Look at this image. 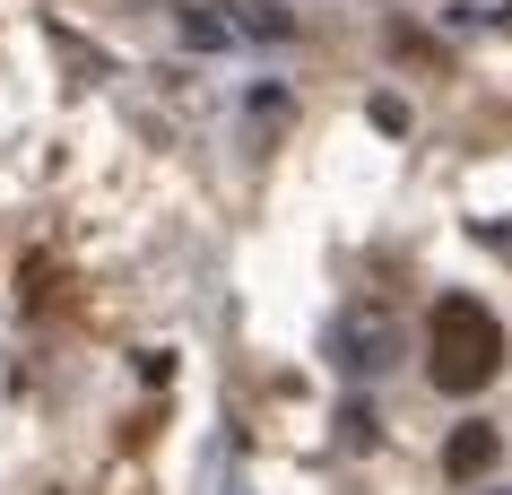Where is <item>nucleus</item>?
I'll return each instance as SVG.
<instances>
[{"instance_id":"obj_1","label":"nucleus","mask_w":512,"mask_h":495,"mask_svg":"<svg viewBox=\"0 0 512 495\" xmlns=\"http://www.w3.org/2000/svg\"><path fill=\"white\" fill-rule=\"evenodd\" d=\"M426 374H434V391H452V400L486 391L495 374H504V322H495L478 296H434V313H426Z\"/></svg>"},{"instance_id":"obj_2","label":"nucleus","mask_w":512,"mask_h":495,"mask_svg":"<svg viewBox=\"0 0 512 495\" xmlns=\"http://www.w3.org/2000/svg\"><path fill=\"white\" fill-rule=\"evenodd\" d=\"M330 348H339V365H348V374H391V365H400V330L382 322L374 304H348V313H339V330H330Z\"/></svg>"},{"instance_id":"obj_3","label":"nucleus","mask_w":512,"mask_h":495,"mask_svg":"<svg viewBox=\"0 0 512 495\" xmlns=\"http://www.w3.org/2000/svg\"><path fill=\"white\" fill-rule=\"evenodd\" d=\"M495 461H504V435H495L486 417L452 426V443H443V478H452V487H478V478H486Z\"/></svg>"},{"instance_id":"obj_4","label":"nucleus","mask_w":512,"mask_h":495,"mask_svg":"<svg viewBox=\"0 0 512 495\" xmlns=\"http://www.w3.org/2000/svg\"><path fill=\"white\" fill-rule=\"evenodd\" d=\"M235 35H270V44H287V35H296V18L261 0V9H243V18H235Z\"/></svg>"},{"instance_id":"obj_5","label":"nucleus","mask_w":512,"mask_h":495,"mask_svg":"<svg viewBox=\"0 0 512 495\" xmlns=\"http://www.w3.org/2000/svg\"><path fill=\"white\" fill-rule=\"evenodd\" d=\"M391 53H400V61H426V70H443V44H434V35H417V27H391Z\"/></svg>"},{"instance_id":"obj_6","label":"nucleus","mask_w":512,"mask_h":495,"mask_svg":"<svg viewBox=\"0 0 512 495\" xmlns=\"http://www.w3.org/2000/svg\"><path fill=\"white\" fill-rule=\"evenodd\" d=\"M365 113H374V131H408V105H400V96H374Z\"/></svg>"}]
</instances>
